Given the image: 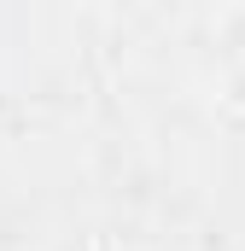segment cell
Masks as SVG:
<instances>
[]
</instances>
